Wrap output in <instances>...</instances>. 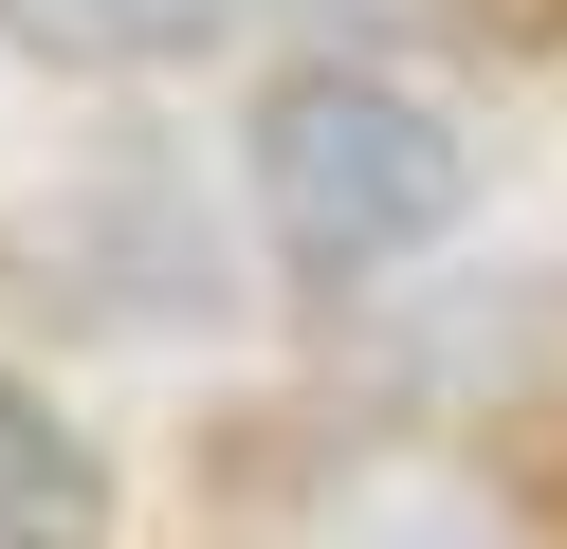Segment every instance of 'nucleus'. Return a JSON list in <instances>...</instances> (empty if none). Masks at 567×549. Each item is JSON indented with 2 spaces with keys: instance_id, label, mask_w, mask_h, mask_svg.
<instances>
[{
  "instance_id": "f257e3e1",
  "label": "nucleus",
  "mask_w": 567,
  "mask_h": 549,
  "mask_svg": "<svg viewBox=\"0 0 567 549\" xmlns=\"http://www.w3.org/2000/svg\"><path fill=\"white\" fill-rule=\"evenodd\" d=\"M257 220L293 275H384L457 238V129L384 73H275L257 92Z\"/></svg>"
},
{
  "instance_id": "f03ea898",
  "label": "nucleus",
  "mask_w": 567,
  "mask_h": 549,
  "mask_svg": "<svg viewBox=\"0 0 567 549\" xmlns=\"http://www.w3.org/2000/svg\"><path fill=\"white\" fill-rule=\"evenodd\" d=\"M92 531H111V458H92V421L0 366V549H92Z\"/></svg>"
},
{
  "instance_id": "7ed1b4c3",
  "label": "nucleus",
  "mask_w": 567,
  "mask_h": 549,
  "mask_svg": "<svg viewBox=\"0 0 567 549\" xmlns=\"http://www.w3.org/2000/svg\"><path fill=\"white\" fill-rule=\"evenodd\" d=\"M257 0H0V37L55 73H147V55H202V37H238Z\"/></svg>"
}]
</instances>
